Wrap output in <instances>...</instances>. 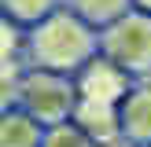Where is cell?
<instances>
[{
  "instance_id": "8fae6325",
  "label": "cell",
  "mask_w": 151,
  "mask_h": 147,
  "mask_svg": "<svg viewBox=\"0 0 151 147\" xmlns=\"http://www.w3.org/2000/svg\"><path fill=\"white\" fill-rule=\"evenodd\" d=\"M19 81H22V59H0V114L19 107Z\"/></svg>"
},
{
  "instance_id": "9c48e42d",
  "label": "cell",
  "mask_w": 151,
  "mask_h": 147,
  "mask_svg": "<svg viewBox=\"0 0 151 147\" xmlns=\"http://www.w3.org/2000/svg\"><path fill=\"white\" fill-rule=\"evenodd\" d=\"M63 0H0V11L11 22H19L22 29H29L33 22H41L44 15H52Z\"/></svg>"
},
{
  "instance_id": "52a82bcc",
  "label": "cell",
  "mask_w": 151,
  "mask_h": 147,
  "mask_svg": "<svg viewBox=\"0 0 151 147\" xmlns=\"http://www.w3.org/2000/svg\"><path fill=\"white\" fill-rule=\"evenodd\" d=\"M44 125L29 118L22 107H11L0 114V147H37Z\"/></svg>"
},
{
  "instance_id": "5bb4252c",
  "label": "cell",
  "mask_w": 151,
  "mask_h": 147,
  "mask_svg": "<svg viewBox=\"0 0 151 147\" xmlns=\"http://www.w3.org/2000/svg\"><path fill=\"white\" fill-rule=\"evenodd\" d=\"M118 147H151V143H118Z\"/></svg>"
},
{
  "instance_id": "30bf717a",
  "label": "cell",
  "mask_w": 151,
  "mask_h": 147,
  "mask_svg": "<svg viewBox=\"0 0 151 147\" xmlns=\"http://www.w3.org/2000/svg\"><path fill=\"white\" fill-rule=\"evenodd\" d=\"M37 147H96V143L74 121H55V125H44L41 143H37Z\"/></svg>"
},
{
  "instance_id": "5b68a950",
  "label": "cell",
  "mask_w": 151,
  "mask_h": 147,
  "mask_svg": "<svg viewBox=\"0 0 151 147\" xmlns=\"http://www.w3.org/2000/svg\"><path fill=\"white\" fill-rule=\"evenodd\" d=\"M122 143H151V77H140L118 99Z\"/></svg>"
},
{
  "instance_id": "4fadbf2b",
  "label": "cell",
  "mask_w": 151,
  "mask_h": 147,
  "mask_svg": "<svg viewBox=\"0 0 151 147\" xmlns=\"http://www.w3.org/2000/svg\"><path fill=\"white\" fill-rule=\"evenodd\" d=\"M133 7H137V11H147V15H151V0H133Z\"/></svg>"
},
{
  "instance_id": "ba28073f",
  "label": "cell",
  "mask_w": 151,
  "mask_h": 147,
  "mask_svg": "<svg viewBox=\"0 0 151 147\" xmlns=\"http://www.w3.org/2000/svg\"><path fill=\"white\" fill-rule=\"evenodd\" d=\"M63 4L70 7L74 15H81L88 26L103 29V26H111L114 19H122V15L133 7V0H63Z\"/></svg>"
},
{
  "instance_id": "3957f363",
  "label": "cell",
  "mask_w": 151,
  "mask_h": 147,
  "mask_svg": "<svg viewBox=\"0 0 151 147\" xmlns=\"http://www.w3.org/2000/svg\"><path fill=\"white\" fill-rule=\"evenodd\" d=\"M74 103H78V85L70 74L41 70V66H22L19 81V107L29 118H37L41 125L70 121Z\"/></svg>"
},
{
  "instance_id": "277c9868",
  "label": "cell",
  "mask_w": 151,
  "mask_h": 147,
  "mask_svg": "<svg viewBox=\"0 0 151 147\" xmlns=\"http://www.w3.org/2000/svg\"><path fill=\"white\" fill-rule=\"evenodd\" d=\"M74 85H78V99H103V103H118L125 96V88L133 85V77L114 66L107 55L96 51L78 74H74Z\"/></svg>"
},
{
  "instance_id": "7c38bea8",
  "label": "cell",
  "mask_w": 151,
  "mask_h": 147,
  "mask_svg": "<svg viewBox=\"0 0 151 147\" xmlns=\"http://www.w3.org/2000/svg\"><path fill=\"white\" fill-rule=\"evenodd\" d=\"M22 41H26V29L0 11V59H22Z\"/></svg>"
},
{
  "instance_id": "6da1fadb",
  "label": "cell",
  "mask_w": 151,
  "mask_h": 147,
  "mask_svg": "<svg viewBox=\"0 0 151 147\" xmlns=\"http://www.w3.org/2000/svg\"><path fill=\"white\" fill-rule=\"evenodd\" d=\"M100 51V29L88 26L81 15L59 4L52 15L26 29L22 41V66H41L55 74H78L88 59Z\"/></svg>"
},
{
  "instance_id": "8992f818",
  "label": "cell",
  "mask_w": 151,
  "mask_h": 147,
  "mask_svg": "<svg viewBox=\"0 0 151 147\" xmlns=\"http://www.w3.org/2000/svg\"><path fill=\"white\" fill-rule=\"evenodd\" d=\"M70 121L92 140L96 147H118L122 143V129H118V103L103 99H78L74 103Z\"/></svg>"
},
{
  "instance_id": "7a4b0ae2",
  "label": "cell",
  "mask_w": 151,
  "mask_h": 147,
  "mask_svg": "<svg viewBox=\"0 0 151 147\" xmlns=\"http://www.w3.org/2000/svg\"><path fill=\"white\" fill-rule=\"evenodd\" d=\"M100 55H107L114 66H122L133 81L151 77V15L129 11L100 29Z\"/></svg>"
}]
</instances>
